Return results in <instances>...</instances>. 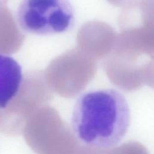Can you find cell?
<instances>
[{"label":"cell","mask_w":154,"mask_h":154,"mask_svg":"<svg viewBox=\"0 0 154 154\" xmlns=\"http://www.w3.org/2000/svg\"><path fill=\"white\" fill-rule=\"evenodd\" d=\"M22 82L20 64L11 57L0 53V109L17 95Z\"/></svg>","instance_id":"cell-3"},{"label":"cell","mask_w":154,"mask_h":154,"mask_svg":"<svg viewBox=\"0 0 154 154\" xmlns=\"http://www.w3.org/2000/svg\"><path fill=\"white\" fill-rule=\"evenodd\" d=\"M131 122L129 104L114 89L92 90L76 99L70 125L76 138L85 146L106 149L117 145L128 132Z\"/></svg>","instance_id":"cell-1"},{"label":"cell","mask_w":154,"mask_h":154,"mask_svg":"<svg viewBox=\"0 0 154 154\" xmlns=\"http://www.w3.org/2000/svg\"><path fill=\"white\" fill-rule=\"evenodd\" d=\"M16 19L20 28L28 33L50 35L71 28L75 10L70 0H22Z\"/></svg>","instance_id":"cell-2"}]
</instances>
